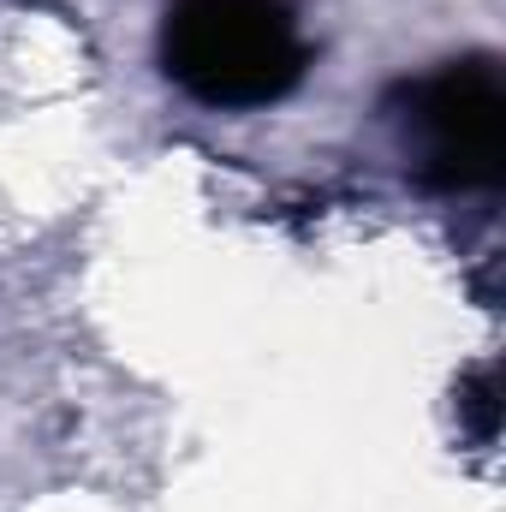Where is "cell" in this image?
Returning a JSON list of instances; mask_svg holds the SVG:
<instances>
[{"label":"cell","instance_id":"obj_2","mask_svg":"<svg viewBox=\"0 0 506 512\" xmlns=\"http://www.w3.org/2000/svg\"><path fill=\"white\" fill-rule=\"evenodd\" d=\"M417 137L423 161L447 185H489L501 173V84L489 66H447L441 78L423 84L417 96Z\"/></svg>","mask_w":506,"mask_h":512},{"label":"cell","instance_id":"obj_1","mask_svg":"<svg viewBox=\"0 0 506 512\" xmlns=\"http://www.w3.org/2000/svg\"><path fill=\"white\" fill-rule=\"evenodd\" d=\"M161 60L209 108H268L304 78L310 48L286 0H173Z\"/></svg>","mask_w":506,"mask_h":512}]
</instances>
